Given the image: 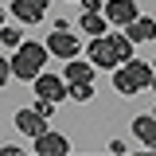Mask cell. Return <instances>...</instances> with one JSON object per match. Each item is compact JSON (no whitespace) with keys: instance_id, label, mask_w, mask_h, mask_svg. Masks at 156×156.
Wrapping results in <instances>:
<instances>
[{"instance_id":"20","label":"cell","mask_w":156,"mask_h":156,"mask_svg":"<svg viewBox=\"0 0 156 156\" xmlns=\"http://www.w3.org/2000/svg\"><path fill=\"white\" fill-rule=\"evenodd\" d=\"M0 27H4V8H0Z\"/></svg>"},{"instance_id":"15","label":"cell","mask_w":156,"mask_h":156,"mask_svg":"<svg viewBox=\"0 0 156 156\" xmlns=\"http://www.w3.org/2000/svg\"><path fill=\"white\" fill-rule=\"evenodd\" d=\"M82 31L101 35V31H105V16H101V12H86V16H82Z\"/></svg>"},{"instance_id":"11","label":"cell","mask_w":156,"mask_h":156,"mask_svg":"<svg viewBox=\"0 0 156 156\" xmlns=\"http://www.w3.org/2000/svg\"><path fill=\"white\" fill-rule=\"evenodd\" d=\"M133 133L140 136V144H148V148H152V144H156V117L140 113V117L133 121Z\"/></svg>"},{"instance_id":"9","label":"cell","mask_w":156,"mask_h":156,"mask_svg":"<svg viewBox=\"0 0 156 156\" xmlns=\"http://www.w3.org/2000/svg\"><path fill=\"white\" fill-rule=\"evenodd\" d=\"M12 12L23 23H39V20L47 16V0H12Z\"/></svg>"},{"instance_id":"2","label":"cell","mask_w":156,"mask_h":156,"mask_svg":"<svg viewBox=\"0 0 156 156\" xmlns=\"http://www.w3.org/2000/svg\"><path fill=\"white\" fill-rule=\"evenodd\" d=\"M43 62H47V47L43 43H20L16 58H12V78L31 82L35 74H43Z\"/></svg>"},{"instance_id":"4","label":"cell","mask_w":156,"mask_h":156,"mask_svg":"<svg viewBox=\"0 0 156 156\" xmlns=\"http://www.w3.org/2000/svg\"><path fill=\"white\" fill-rule=\"evenodd\" d=\"M101 16H105V23L125 27V23L136 20V4L133 0H101Z\"/></svg>"},{"instance_id":"8","label":"cell","mask_w":156,"mask_h":156,"mask_svg":"<svg viewBox=\"0 0 156 156\" xmlns=\"http://www.w3.org/2000/svg\"><path fill=\"white\" fill-rule=\"evenodd\" d=\"M16 129H20L23 136H31V140H35L39 133H47V117L35 113V109H20V113H16Z\"/></svg>"},{"instance_id":"13","label":"cell","mask_w":156,"mask_h":156,"mask_svg":"<svg viewBox=\"0 0 156 156\" xmlns=\"http://www.w3.org/2000/svg\"><path fill=\"white\" fill-rule=\"evenodd\" d=\"M109 43H113V55H117V66L133 58V39L125 35V31H113V35H109Z\"/></svg>"},{"instance_id":"7","label":"cell","mask_w":156,"mask_h":156,"mask_svg":"<svg viewBox=\"0 0 156 156\" xmlns=\"http://www.w3.org/2000/svg\"><path fill=\"white\" fill-rule=\"evenodd\" d=\"M35 98H47V101H62L66 98V82L58 74H35Z\"/></svg>"},{"instance_id":"10","label":"cell","mask_w":156,"mask_h":156,"mask_svg":"<svg viewBox=\"0 0 156 156\" xmlns=\"http://www.w3.org/2000/svg\"><path fill=\"white\" fill-rule=\"evenodd\" d=\"M125 35L133 39V43H144V39H152V35H156V20H148V16H136L133 23H125Z\"/></svg>"},{"instance_id":"5","label":"cell","mask_w":156,"mask_h":156,"mask_svg":"<svg viewBox=\"0 0 156 156\" xmlns=\"http://www.w3.org/2000/svg\"><path fill=\"white\" fill-rule=\"evenodd\" d=\"M43 47H47V55H58V58H74L78 55V39L70 35V31H62V27H55Z\"/></svg>"},{"instance_id":"18","label":"cell","mask_w":156,"mask_h":156,"mask_svg":"<svg viewBox=\"0 0 156 156\" xmlns=\"http://www.w3.org/2000/svg\"><path fill=\"white\" fill-rule=\"evenodd\" d=\"M8 78H12V58H4V55H0V86H4Z\"/></svg>"},{"instance_id":"14","label":"cell","mask_w":156,"mask_h":156,"mask_svg":"<svg viewBox=\"0 0 156 156\" xmlns=\"http://www.w3.org/2000/svg\"><path fill=\"white\" fill-rule=\"evenodd\" d=\"M66 98L90 101V98H94V78H86V82H66Z\"/></svg>"},{"instance_id":"19","label":"cell","mask_w":156,"mask_h":156,"mask_svg":"<svg viewBox=\"0 0 156 156\" xmlns=\"http://www.w3.org/2000/svg\"><path fill=\"white\" fill-rule=\"evenodd\" d=\"M78 4H82L86 12H101V0H78Z\"/></svg>"},{"instance_id":"16","label":"cell","mask_w":156,"mask_h":156,"mask_svg":"<svg viewBox=\"0 0 156 156\" xmlns=\"http://www.w3.org/2000/svg\"><path fill=\"white\" fill-rule=\"evenodd\" d=\"M0 43H12V47H20V43H23V35H20L16 27H0Z\"/></svg>"},{"instance_id":"6","label":"cell","mask_w":156,"mask_h":156,"mask_svg":"<svg viewBox=\"0 0 156 156\" xmlns=\"http://www.w3.org/2000/svg\"><path fill=\"white\" fill-rule=\"evenodd\" d=\"M66 152H70V140L62 133H51L47 129V133L35 136V156H66Z\"/></svg>"},{"instance_id":"3","label":"cell","mask_w":156,"mask_h":156,"mask_svg":"<svg viewBox=\"0 0 156 156\" xmlns=\"http://www.w3.org/2000/svg\"><path fill=\"white\" fill-rule=\"evenodd\" d=\"M86 62H90V66H101V70H113V66H117V55H113V43H109V35H94V39H90Z\"/></svg>"},{"instance_id":"17","label":"cell","mask_w":156,"mask_h":156,"mask_svg":"<svg viewBox=\"0 0 156 156\" xmlns=\"http://www.w3.org/2000/svg\"><path fill=\"white\" fill-rule=\"evenodd\" d=\"M31 109H35V113H43V117H51V113H55V101H47V98H39V101L31 105Z\"/></svg>"},{"instance_id":"1","label":"cell","mask_w":156,"mask_h":156,"mask_svg":"<svg viewBox=\"0 0 156 156\" xmlns=\"http://www.w3.org/2000/svg\"><path fill=\"white\" fill-rule=\"evenodd\" d=\"M152 66L144 62V58H129V62H121V66H113V90L125 98L140 94V90H148L152 86Z\"/></svg>"},{"instance_id":"12","label":"cell","mask_w":156,"mask_h":156,"mask_svg":"<svg viewBox=\"0 0 156 156\" xmlns=\"http://www.w3.org/2000/svg\"><path fill=\"white\" fill-rule=\"evenodd\" d=\"M62 78H66V82H86V78H94V66H90V62H78V55H74V58H66Z\"/></svg>"}]
</instances>
